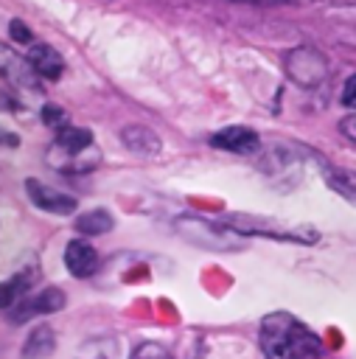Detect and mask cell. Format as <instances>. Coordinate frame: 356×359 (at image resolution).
Wrapping results in <instances>:
<instances>
[{
    "mask_svg": "<svg viewBox=\"0 0 356 359\" xmlns=\"http://www.w3.org/2000/svg\"><path fill=\"white\" fill-rule=\"evenodd\" d=\"M322 177H325V185L331 188V191H336L342 199H348V202H353L356 205V171H350V168H325L322 171Z\"/></svg>",
    "mask_w": 356,
    "mask_h": 359,
    "instance_id": "14",
    "label": "cell"
},
{
    "mask_svg": "<svg viewBox=\"0 0 356 359\" xmlns=\"http://www.w3.org/2000/svg\"><path fill=\"white\" fill-rule=\"evenodd\" d=\"M286 70H289V76L297 84H306V87L320 84L325 79V73H328L325 59L314 48H297V50H292L289 59H286Z\"/></svg>",
    "mask_w": 356,
    "mask_h": 359,
    "instance_id": "6",
    "label": "cell"
},
{
    "mask_svg": "<svg viewBox=\"0 0 356 359\" xmlns=\"http://www.w3.org/2000/svg\"><path fill=\"white\" fill-rule=\"evenodd\" d=\"M48 163L62 174H87L101 163V151L93 143V132L67 123L50 140Z\"/></svg>",
    "mask_w": 356,
    "mask_h": 359,
    "instance_id": "2",
    "label": "cell"
},
{
    "mask_svg": "<svg viewBox=\"0 0 356 359\" xmlns=\"http://www.w3.org/2000/svg\"><path fill=\"white\" fill-rule=\"evenodd\" d=\"M0 76L14 84L17 90H28V93H39V76L31 70L28 59H22L17 50H11L8 45H0Z\"/></svg>",
    "mask_w": 356,
    "mask_h": 359,
    "instance_id": "7",
    "label": "cell"
},
{
    "mask_svg": "<svg viewBox=\"0 0 356 359\" xmlns=\"http://www.w3.org/2000/svg\"><path fill=\"white\" fill-rule=\"evenodd\" d=\"M177 230L199 244V247H207V250H235L238 247V233H233L230 227L224 224H216V222H207V219H193V216H182L177 219Z\"/></svg>",
    "mask_w": 356,
    "mask_h": 359,
    "instance_id": "3",
    "label": "cell"
},
{
    "mask_svg": "<svg viewBox=\"0 0 356 359\" xmlns=\"http://www.w3.org/2000/svg\"><path fill=\"white\" fill-rule=\"evenodd\" d=\"M28 286H31V275H14V278H8V280H3L0 283V309H14L22 297H25V292H28Z\"/></svg>",
    "mask_w": 356,
    "mask_h": 359,
    "instance_id": "16",
    "label": "cell"
},
{
    "mask_svg": "<svg viewBox=\"0 0 356 359\" xmlns=\"http://www.w3.org/2000/svg\"><path fill=\"white\" fill-rule=\"evenodd\" d=\"M25 59H28L31 70L39 76V81H42V79L56 81V79L64 73V59H62V53H59L56 48L45 45V42H31Z\"/></svg>",
    "mask_w": 356,
    "mask_h": 359,
    "instance_id": "11",
    "label": "cell"
},
{
    "mask_svg": "<svg viewBox=\"0 0 356 359\" xmlns=\"http://www.w3.org/2000/svg\"><path fill=\"white\" fill-rule=\"evenodd\" d=\"M53 351H56V334H53V328L50 325H36L25 337V342L20 348V356L22 359H48Z\"/></svg>",
    "mask_w": 356,
    "mask_h": 359,
    "instance_id": "13",
    "label": "cell"
},
{
    "mask_svg": "<svg viewBox=\"0 0 356 359\" xmlns=\"http://www.w3.org/2000/svg\"><path fill=\"white\" fill-rule=\"evenodd\" d=\"M64 303H67L64 292L56 289V286H48V289H42V292L31 294V297H22L14 309H8V320H11V323H28V320H34V317H39V314H53V311H59Z\"/></svg>",
    "mask_w": 356,
    "mask_h": 359,
    "instance_id": "5",
    "label": "cell"
},
{
    "mask_svg": "<svg viewBox=\"0 0 356 359\" xmlns=\"http://www.w3.org/2000/svg\"><path fill=\"white\" fill-rule=\"evenodd\" d=\"M258 345L266 359H322V339L289 311H272L261 320Z\"/></svg>",
    "mask_w": 356,
    "mask_h": 359,
    "instance_id": "1",
    "label": "cell"
},
{
    "mask_svg": "<svg viewBox=\"0 0 356 359\" xmlns=\"http://www.w3.org/2000/svg\"><path fill=\"white\" fill-rule=\"evenodd\" d=\"M11 39L14 42H34V36H31V31L22 25V20H11Z\"/></svg>",
    "mask_w": 356,
    "mask_h": 359,
    "instance_id": "19",
    "label": "cell"
},
{
    "mask_svg": "<svg viewBox=\"0 0 356 359\" xmlns=\"http://www.w3.org/2000/svg\"><path fill=\"white\" fill-rule=\"evenodd\" d=\"M210 146L235 151V154H252L261 146V140H258V132L249 126H227L210 137Z\"/></svg>",
    "mask_w": 356,
    "mask_h": 359,
    "instance_id": "12",
    "label": "cell"
},
{
    "mask_svg": "<svg viewBox=\"0 0 356 359\" xmlns=\"http://www.w3.org/2000/svg\"><path fill=\"white\" fill-rule=\"evenodd\" d=\"M342 132H345V137H350V140H356V115H350V118H345L342 123Z\"/></svg>",
    "mask_w": 356,
    "mask_h": 359,
    "instance_id": "21",
    "label": "cell"
},
{
    "mask_svg": "<svg viewBox=\"0 0 356 359\" xmlns=\"http://www.w3.org/2000/svg\"><path fill=\"white\" fill-rule=\"evenodd\" d=\"M98 264H101V258H98V252H95V247L90 241H84V238L67 241V247H64V266H67V272L73 278H90V275H95L98 272Z\"/></svg>",
    "mask_w": 356,
    "mask_h": 359,
    "instance_id": "9",
    "label": "cell"
},
{
    "mask_svg": "<svg viewBox=\"0 0 356 359\" xmlns=\"http://www.w3.org/2000/svg\"><path fill=\"white\" fill-rule=\"evenodd\" d=\"M342 104L350 107V109H356V76H350L345 81V87H342Z\"/></svg>",
    "mask_w": 356,
    "mask_h": 359,
    "instance_id": "20",
    "label": "cell"
},
{
    "mask_svg": "<svg viewBox=\"0 0 356 359\" xmlns=\"http://www.w3.org/2000/svg\"><path fill=\"white\" fill-rule=\"evenodd\" d=\"M129 359H174V353L160 342H140Z\"/></svg>",
    "mask_w": 356,
    "mask_h": 359,
    "instance_id": "17",
    "label": "cell"
},
{
    "mask_svg": "<svg viewBox=\"0 0 356 359\" xmlns=\"http://www.w3.org/2000/svg\"><path fill=\"white\" fill-rule=\"evenodd\" d=\"M224 227H230L233 233L238 236H266V238H280V241H317V233L314 230H286V227H278L275 222H266V219H255V216H227L224 219Z\"/></svg>",
    "mask_w": 356,
    "mask_h": 359,
    "instance_id": "4",
    "label": "cell"
},
{
    "mask_svg": "<svg viewBox=\"0 0 356 359\" xmlns=\"http://www.w3.org/2000/svg\"><path fill=\"white\" fill-rule=\"evenodd\" d=\"M112 224H115L112 213H109V210H101V208L87 210V213H81V216L76 219V230H78L81 236H101V233H109Z\"/></svg>",
    "mask_w": 356,
    "mask_h": 359,
    "instance_id": "15",
    "label": "cell"
},
{
    "mask_svg": "<svg viewBox=\"0 0 356 359\" xmlns=\"http://www.w3.org/2000/svg\"><path fill=\"white\" fill-rule=\"evenodd\" d=\"M252 3H275V0H252Z\"/></svg>",
    "mask_w": 356,
    "mask_h": 359,
    "instance_id": "22",
    "label": "cell"
},
{
    "mask_svg": "<svg viewBox=\"0 0 356 359\" xmlns=\"http://www.w3.org/2000/svg\"><path fill=\"white\" fill-rule=\"evenodd\" d=\"M25 191H28V199H31L39 210L53 213V216H67V213H73V210L78 208V202H76L70 194H62V191H56V188L39 182V180H34V177L25 180Z\"/></svg>",
    "mask_w": 356,
    "mask_h": 359,
    "instance_id": "8",
    "label": "cell"
},
{
    "mask_svg": "<svg viewBox=\"0 0 356 359\" xmlns=\"http://www.w3.org/2000/svg\"><path fill=\"white\" fill-rule=\"evenodd\" d=\"M121 143L126 151L137 154V157H157L163 149V140L154 129L143 126V123H129L121 129Z\"/></svg>",
    "mask_w": 356,
    "mask_h": 359,
    "instance_id": "10",
    "label": "cell"
},
{
    "mask_svg": "<svg viewBox=\"0 0 356 359\" xmlns=\"http://www.w3.org/2000/svg\"><path fill=\"white\" fill-rule=\"evenodd\" d=\"M42 121L59 132V129L67 126V112H64L62 107H56V104H45V107H42Z\"/></svg>",
    "mask_w": 356,
    "mask_h": 359,
    "instance_id": "18",
    "label": "cell"
}]
</instances>
